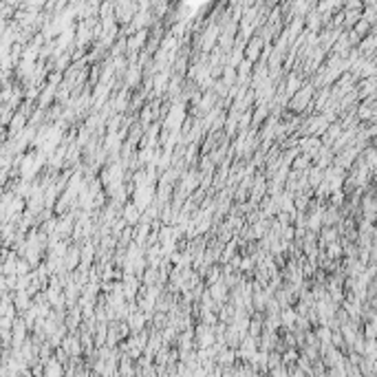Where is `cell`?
Masks as SVG:
<instances>
[{"label":"cell","mask_w":377,"mask_h":377,"mask_svg":"<svg viewBox=\"0 0 377 377\" xmlns=\"http://www.w3.org/2000/svg\"><path fill=\"white\" fill-rule=\"evenodd\" d=\"M311 100H313V86L298 88V91L289 97V108H291V111H304Z\"/></svg>","instance_id":"1"},{"label":"cell","mask_w":377,"mask_h":377,"mask_svg":"<svg viewBox=\"0 0 377 377\" xmlns=\"http://www.w3.org/2000/svg\"><path fill=\"white\" fill-rule=\"evenodd\" d=\"M210 294H212V298H214L216 302H223V300H225V296H227V285H225L223 280H216V282H212V289H210Z\"/></svg>","instance_id":"2"},{"label":"cell","mask_w":377,"mask_h":377,"mask_svg":"<svg viewBox=\"0 0 377 377\" xmlns=\"http://www.w3.org/2000/svg\"><path fill=\"white\" fill-rule=\"evenodd\" d=\"M280 324H285L287 329H294V324H296V318H298V311H294V309H289V307H285L280 311Z\"/></svg>","instance_id":"3"},{"label":"cell","mask_w":377,"mask_h":377,"mask_svg":"<svg viewBox=\"0 0 377 377\" xmlns=\"http://www.w3.org/2000/svg\"><path fill=\"white\" fill-rule=\"evenodd\" d=\"M139 214H141V212L137 210V205H135V203H126V205H124V221H126V223L137 225Z\"/></svg>","instance_id":"4"},{"label":"cell","mask_w":377,"mask_h":377,"mask_svg":"<svg viewBox=\"0 0 377 377\" xmlns=\"http://www.w3.org/2000/svg\"><path fill=\"white\" fill-rule=\"evenodd\" d=\"M261 40H252V44L247 46V60L249 62H254V60H258V51H261Z\"/></svg>","instance_id":"5"},{"label":"cell","mask_w":377,"mask_h":377,"mask_svg":"<svg viewBox=\"0 0 377 377\" xmlns=\"http://www.w3.org/2000/svg\"><path fill=\"white\" fill-rule=\"evenodd\" d=\"M300 84H302V82H300L298 75H289V82H287V97L294 95V93L300 88Z\"/></svg>","instance_id":"6"},{"label":"cell","mask_w":377,"mask_h":377,"mask_svg":"<svg viewBox=\"0 0 377 377\" xmlns=\"http://www.w3.org/2000/svg\"><path fill=\"white\" fill-rule=\"evenodd\" d=\"M280 362L282 364H294V362H298V351L296 348H289V351H285L280 355Z\"/></svg>","instance_id":"7"},{"label":"cell","mask_w":377,"mask_h":377,"mask_svg":"<svg viewBox=\"0 0 377 377\" xmlns=\"http://www.w3.org/2000/svg\"><path fill=\"white\" fill-rule=\"evenodd\" d=\"M366 340H375V322H366Z\"/></svg>","instance_id":"8"},{"label":"cell","mask_w":377,"mask_h":377,"mask_svg":"<svg viewBox=\"0 0 377 377\" xmlns=\"http://www.w3.org/2000/svg\"><path fill=\"white\" fill-rule=\"evenodd\" d=\"M154 278H157V269H154V267H152V269H148V271H146L144 282H146V285H148V282H150V285H152V282H154Z\"/></svg>","instance_id":"9"},{"label":"cell","mask_w":377,"mask_h":377,"mask_svg":"<svg viewBox=\"0 0 377 377\" xmlns=\"http://www.w3.org/2000/svg\"><path fill=\"white\" fill-rule=\"evenodd\" d=\"M329 256H331V258H338V256H340V245L333 243L331 247H329Z\"/></svg>","instance_id":"10"},{"label":"cell","mask_w":377,"mask_h":377,"mask_svg":"<svg viewBox=\"0 0 377 377\" xmlns=\"http://www.w3.org/2000/svg\"><path fill=\"white\" fill-rule=\"evenodd\" d=\"M4 137V124H0V139Z\"/></svg>","instance_id":"11"}]
</instances>
